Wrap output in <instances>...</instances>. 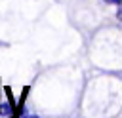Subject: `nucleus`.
<instances>
[{
    "mask_svg": "<svg viewBox=\"0 0 122 118\" xmlns=\"http://www.w3.org/2000/svg\"><path fill=\"white\" fill-rule=\"evenodd\" d=\"M105 2H109V4H122V0H105Z\"/></svg>",
    "mask_w": 122,
    "mask_h": 118,
    "instance_id": "2",
    "label": "nucleus"
},
{
    "mask_svg": "<svg viewBox=\"0 0 122 118\" xmlns=\"http://www.w3.org/2000/svg\"><path fill=\"white\" fill-rule=\"evenodd\" d=\"M116 17L122 21V4H120V8H118V13H116Z\"/></svg>",
    "mask_w": 122,
    "mask_h": 118,
    "instance_id": "1",
    "label": "nucleus"
},
{
    "mask_svg": "<svg viewBox=\"0 0 122 118\" xmlns=\"http://www.w3.org/2000/svg\"><path fill=\"white\" fill-rule=\"evenodd\" d=\"M27 118H38V116H27Z\"/></svg>",
    "mask_w": 122,
    "mask_h": 118,
    "instance_id": "3",
    "label": "nucleus"
}]
</instances>
